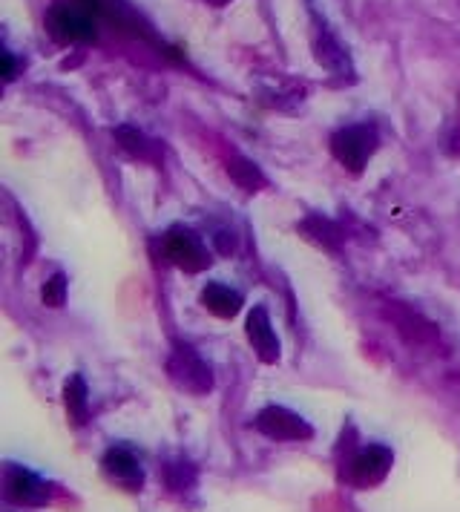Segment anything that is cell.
<instances>
[{
	"label": "cell",
	"mask_w": 460,
	"mask_h": 512,
	"mask_svg": "<svg viewBox=\"0 0 460 512\" xmlns=\"http://www.w3.org/2000/svg\"><path fill=\"white\" fill-rule=\"evenodd\" d=\"M164 256H167L173 265H179L182 271H190V274L205 271L207 265H210V256H207V251L202 248V242H199L190 231L170 233V236L164 239Z\"/></svg>",
	"instance_id": "obj_5"
},
{
	"label": "cell",
	"mask_w": 460,
	"mask_h": 512,
	"mask_svg": "<svg viewBox=\"0 0 460 512\" xmlns=\"http://www.w3.org/2000/svg\"><path fill=\"white\" fill-rule=\"evenodd\" d=\"M46 29L52 38L64 44H81V41H95V18L78 9L75 3H61L46 12Z\"/></svg>",
	"instance_id": "obj_2"
},
{
	"label": "cell",
	"mask_w": 460,
	"mask_h": 512,
	"mask_svg": "<svg viewBox=\"0 0 460 512\" xmlns=\"http://www.w3.org/2000/svg\"><path fill=\"white\" fill-rule=\"evenodd\" d=\"M228 173H230V179L242 187V190H248V193H253V190H259V187L265 185V179H262L259 167H256L253 162H248V159H233V162L228 164Z\"/></svg>",
	"instance_id": "obj_13"
},
{
	"label": "cell",
	"mask_w": 460,
	"mask_h": 512,
	"mask_svg": "<svg viewBox=\"0 0 460 512\" xmlns=\"http://www.w3.org/2000/svg\"><path fill=\"white\" fill-rule=\"evenodd\" d=\"M3 78H6V81L15 78V58H12L9 52H3Z\"/></svg>",
	"instance_id": "obj_15"
},
{
	"label": "cell",
	"mask_w": 460,
	"mask_h": 512,
	"mask_svg": "<svg viewBox=\"0 0 460 512\" xmlns=\"http://www.w3.org/2000/svg\"><path fill=\"white\" fill-rule=\"evenodd\" d=\"M64 403H67L69 420L75 426H84L87 423V403H90V397H87V383H84L81 374H75V377L67 380V386H64Z\"/></svg>",
	"instance_id": "obj_11"
},
{
	"label": "cell",
	"mask_w": 460,
	"mask_h": 512,
	"mask_svg": "<svg viewBox=\"0 0 460 512\" xmlns=\"http://www.w3.org/2000/svg\"><path fill=\"white\" fill-rule=\"evenodd\" d=\"M101 464H104L107 478L121 484V487L141 489V484H144V469L127 449H110Z\"/></svg>",
	"instance_id": "obj_9"
},
{
	"label": "cell",
	"mask_w": 460,
	"mask_h": 512,
	"mask_svg": "<svg viewBox=\"0 0 460 512\" xmlns=\"http://www.w3.org/2000/svg\"><path fill=\"white\" fill-rule=\"evenodd\" d=\"M167 372L173 377V383L184 389L187 395L202 397L213 389V377H210V369L199 360V354L187 346H176L170 363H167Z\"/></svg>",
	"instance_id": "obj_3"
},
{
	"label": "cell",
	"mask_w": 460,
	"mask_h": 512,
	"mask_svg": "<svg viewBox=\"0 0 460 512\" xmlns=\"http://www.w3.org/2000/svg\"><path fill=\"white\" fill-rule=\"evenodd\" d=\"M115 141H118L133 159H144V162H156V159H159L156 144L147 139L144 133L133 130V127H118V130H115Z\"/></svg>",
	"instance_id": "obj_12"
},
{
	"label": "cell",
	"mask_w": 460,
	"mask_h": 512,
	"mask_svg": "<svg viewBox=\"0 0 460 512\" xmlns=\"http://www.w3.org/2000/svg\"><path fill=\"white\" fill-rule=\"evenodd\" d=\"M391 464H394L391 449H386V446H368L351 464V481L360 489L377 487V484L386 481Z\"/></svg>",
	"instance_id": "obj_6"
},
{
	"label": "cell",
	"mask_w": 460,
	"mask_h": 512,
	"mask_svg": "<svg viewBox=\"0 0 460 512\" xmlns=\"http://www.w3.org/2000/svg\"><path fill=\"white\" fill-rule=\"evenodd\" d=\"M253 426L262 435L274 438V441H311V435H314L311 423L305 418H299L297 412L285 409V406H268V409H262L256 415V420H253Z\"/></svg>",
	"instance_id": "obj_4"
},
{
	"label": "cell",
	"mask_w": 460,
	"mask_h": 512,
	"mask_svg": "<svg viewBox=\"0 0 460 512\" xmlns=\"http://www.w3.org/2000/svg\"><path fill=\"white\" fill-rule=\"evenodd\" d=\"M248 340H251L253 351L262 363H276L279 360V340H276L274 326H271V317H268V308L265 305H256L251 314H248Z\"/></svg>",
	"instance_id": "obj_8"
},
{
	"label": "cell",
	"mask_w": 460,
	"mask_h": 512,
	"mask_svg": "<svg viewBox=\"0 0 460 512\" xmlns=\"http://www.w3.org/2000/svg\"><path fill=\"white\" fill-rule=\"evenodd\" d=\"M210 3H216V6H222V3H228V0H210Z\"/></svg>",
	"instance_id": "obj_16"
},
{
	"label": "cell",
	"mask_w": 460,
	"mask_h": 512,
	"mask_svg": "<svg viewBox=\"0 0 460 512\" xmlns=\"http://www.w3.org/2000/svg\"><path fill=\"white\" fill-rule=\"evenodd\" d=\"M331 150H334L337 162L343 164V167H348L351 173H360L368 164V159L374 156V150H377V130L368 127V124L345 127V130H340L334 136Z\"/></svg>",
	"instance_id": "obj_1"
},
{
	"label": "cell",
	"mask_w": 460,
	"mask_h": 512,
	"mask_svg": "<svg viewBox=\"0 0 460 512\" xmlns=\"http://www.w3.org/2000/svg\"><path fill=\"white\" fill-rule=\"evenodd\" d=\"M41 297H44V303L52 305V308L64 305V300H67V277H64V274H55L52 280H46Z\"/></svg>",
	"instance_id": "obj_14"
},
{
	"label": "cell",
	"mask_w": 460,
	"mask_h": 512,
	"mask_svg": "<svg viewBox=\"0 0 460 512\" xmlns=\"http://www.w3.org/2000/svg\"><path fill=\"white\" fill-rule=\"evenodd\" d=\"M202 305L210 314H216L222 320H233L242 311V294L228 288V285H222V282H210L202 291Z\"/></svg>",
	"instance_id": "obj_10"
},
{
	"label": "cell",
	"mask_w": 460,
	"mask_h": 512,
	"mask_svg": "<svg viewBox=\"0 0 460 512\" xmlns=\"http://www.w3.org/2000/svg\"><path fill=\"white\" fill-rule=\"evenodd\" d=\"M6 498L12 504H23V507H41L49 501V489L41 478H35L32 472H26L21 466H9L6 469Z\"/></svg>",
	"instance_id": "obj_7"
}]
</instances>
